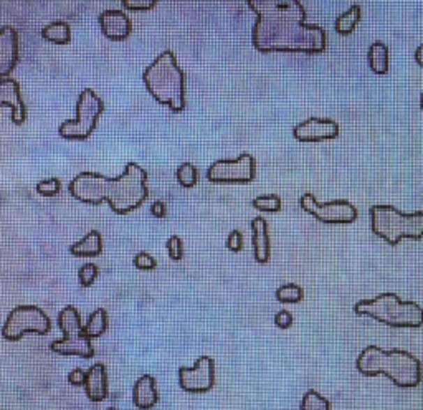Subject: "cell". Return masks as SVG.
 <instances>
[{"label": "cell", "instance_id": "27", "mask_svg": "<svg viewBox=\"0 0 423 410\" xmlns=\"http://www.w3.org/2000/svg\"><path fill=\"white\" fill-rule=\"evenodd\" d=\"M301 410H331V402L316 390H308L301 400Z\"/></svg>", "mask_w": 423, "mask_h": 410}, {"label": "cell", "instance_id": "24", "mask_svg": "<svg viewBox=\"0 0 423 410\" xmlns=\"http://www.w3.org/2000/svg\"><path fill=\"white\" fill-rule=\"evenodd\" d=\"M362 17V10L359 6H352L348 12H344L343 15H339L336 19L334 29L339 35H350L357 27L359 20Z\"/></svg>", "mask_w": 423, "mask_h": 410}, {"label": "cell", "instance_id": "16", "mask_svg": "<svg viewBox=\"0 0 423 410\" xmlns=\"http://www.w3.org/2000/svg\"><path fill=\"white\" fill-rule=\"evenodd\" d=\"M10 108L12 121L15 124H24L27 119V108L22 100L19 81L13 78L0 80V108Z\"/></svg>", "mask_w": 423, "mask_h": 410}, {"label": "cell", "instance_id": "15", "mask_svg": "<svg viewBox=\"0 0 423 410\" xmlns=\"http://www.w3.org/2000/svg\"><path fill=\"white\" fill-rule=\"evenodd\" d=\"M100 27L103 35L112 42H123L133 31L131 19L123 10H114V8L100 13Z\"/></svg>", "mask_w": 423, "mask_h": 410}, {"label": "cell", "instance_id": "34", "mask_svg": "<svg viewBox=\"0 0 423 410\" xmlns=\"http://www.w3.org/2000/svg\"><path fill=\"white\" fill-rule=\"evenodd\" d=\"M227 249L233 251V254H238V251L243 250V235L240 230L230 232V235L227 238Z\"/></svg>", "mask_w": 423, "mask_h": 410}, {"label": "cell", "instance_id": "8", "mask_svg": "<svg viewBox=\"0 0 423 410\" xmlns=\"http://www.w3.org/2000/svg\"><path fill=\"white\" fill-rule=\"evenodd\" d=\"M105 111V103L91 88L83 89L76 101V118L63 121L58 128V134L65 139L84 141L96 129L98 119Z\"/></svg>", "mask_w": 423, "mask_h": 410}, {"label": "cell", "instance_id": "38", "mask_svg": "<svg viewBox=\"0 0 423 410\" xmlns=\"http://www.w3.org/2000/svg\"><path fill=\"white\" fill-rule=\"evenodd\" d=\"M415 60L420 66H423V43L418 45V48L415 50Z\"/></svg>", "mask_w": 423, "mask_h": 410}, {"label": "cell", "instance_id": "20", "mask_svg": "<svg viewBox=\"0 0 423 410\" xmlns=\"http://www.w3.org/2000/svg\"><path fill=\"white\" fill-rule=\"evenodd\" d=\"M103 251V237L98 230L88 232L81 240L71 243L70 245V254L78 258L83 256H98Z\"/></svg>", "mask_w": 423, "mask_h": 410}, {"label": "cell", "instance_id": "12", "mask_svg": "<svg viewBox=\"0 0 423 410\" xmlns=\"http://www.w3.org/2000/svg\"><path fill=\"white\" fill-rule=\"evenodd\" d=\"M179 386L188 394H205L215 386V360L200 356L193 367L179 369Z\"/></svg>", "mask_w": 423, "mask_h": 410}, {"label": "cell", "instance_id": "39", "mask_svg": "<svg viewBox=\"0 0 423 410\" xmlns=\"http://www.w3.org/2000/svg\"><path fill=\"white\" fill-rule=\"evenodd\" d=\"M420 108H422V111H423V91L420 94Z\"/></svg>", "mask_w": 423, "mask_h": 410}, {"label": "cell", "instance_id": "36", "mask_svg": "<svg viewBox=\"0 0 423 410\" xmlns=\"http://www.w3.org/2000/svg\"><path fill=\"white\" fill-rule=\"evenodd\" d=\"M68 382L71 386H84V382H87V371H83V369H73L68 374Z\"/></svg>", "mask_w": 423, "mask_h": 410}, {"label": "cell", "instance_id": "7", "mask_svg": "<svg viewBox=\"0 0 423 410\" xmlns=\"http://www.w3.org/2000/svg\"><path fill=\"white\" fill-rule=\"evenodd\" d=\"M58 328L61 330L63 337L52 342V353L60 356H78L83 359L93 358L94 348L91 339L84 336L81 316L75 306H65L58 313Z\"/></svg>", "mask_w": 423, "mask_h": 410}, {"label": "cell", "instance_id": "40", "mask_svg": "<svg viewBox=\"0 0 423 410\" xmlns=\"http://www.w3.org/2000/svg\"><path fill=\"white\" fill-rule=\"evenodd\" d=\"M106 410H118V409H114V407H110V409H106Z\"/></svg>", "mask_w": 423, "mask_h": 410}, {"label": "cell", "instance_id": "37", "mask_svg": "<svg viewBox=\"0 0 423 410\" xmlns=\"http://www.w3.org/2000/svg\"><path fill=\"white\" fill-rule=\"evenodd\" d=\"M151 214L154 215V217H157V219L165 217V215H168V205H165V202H162V200L152 202Z\"/></svg>", "mask_w": 423, "mask_h": 410}, {"label": "cell", "instance_id": "21", "mask_svg": "<svg viewBox=\"0 0 423 410\" xmlns=\"http://www.w3.org/2000/svg\"><path fill=\"white\" fill-rule=\"evenodd\" d=\"M369 66L376 75H385L389 71V48L384 42H373L367 53Z\"/></svg>", "mask_w": 423, "mask_h": 410}, {"label": "cell", "instance_id": "3", "mask_svg": "<svg viewBox=\"0 0 423 410\" xmlns=\"http://www.w3.org/2000/svg\"><path fill=\"white\" fill-rule=\"evenodd\" d=\"M357 371L362 376H387L395 386L403 387H417L420 386L423 372L422 363L415 356L402 349L384 351L379 346H367L359 354L357 363H355Z\"/></svg>", "mask_w": 423, "mask_h": 410}, {"label": "cell", "instance_id": "30", "mask_svg": "<svg viewBox=\"0 0 423 410\" xmlns=\"http://www.w3.org/2000/svg\"><path fill=\"white\" fill-rule=\"evenodd\" d=\"M61 191V182L58 177L43 179L37 184V192L43 197H55Z\"/></svg>", "mask_w": 423, "mask_h": 410}, {"label": "cell", "instance_id": "14", "mask_svg": "<svg viewBox=\"0 0 423 410\" xmlns=\"http://www.w3.org/2000/svg\"><path fill=\"white\" fill-rule=\"evenodd\" d=\"M19 58V34L12 25H3L0 29V80L10 78Z\"/></svg>", "mask_w": 423, "mask_h": 410}, {"label": "cell", "instance_id": "9", "mask_svg": "<svg viewBox=\"0 0 423 410\" xmlns=\"http://www.w3.org/2000/svg\"><path fill=\"white\" fill-rule=\"evenodd\" d=\"M52 330L48 314L42 308L31 305L15 306L2 326V336L7 341H19L25 335L45 336Z\"/></svg>", "mask_w": 423, "mask_h": 410}, {"label": "cell", "instance_id": "33", "mask_svg": "<svg viewBox=\"0 0 423 410\" xmlns=\"http://www.w3.org/2000/svg\"><path fill=\"white\" fill-rule=\"evenodd\" d=\"M156 0H123V7L126 10L146 12L156 7Z\"/></svg>", "mask_w": 423, "mask_h": 410}, {"label": "cell", "instance_id": "25", "mask_svg": "<svg viewBox=\"0 0 423 410\" xmlns=\"http://www.w3.org/2000/svg\"><path fill=\"white\" fill-rule=\"evenodd\" d=\"M175 175H177L179 184L186 189L195 187L197 180H199V170H197V168L192 164V162H182V164L179 166Z\"/></svg>", "mask_w": 423, "mask_h": 410}, {"label": "cell", "instance_id": "35", "mask_svg": "<svg viewBox=\"0 0 423 410\" xmlns=\"http://www.w3.org/2000/svg\"><path fill=\"white\" fill-rule=\"evenodd\" d=\"M274 324H276L280 330H288V328H291L292 324V314L286 309L278 311V313L274 314Z\"/></svg>", "mask_w": 423, "mask_h": 410}, {"label": "cell", "instance_id": "5", "mask_svg": "<svg viewBox=\"0 0 423 410\" xmlns=\"http://www.w3.org/2000/svg\"><path fill=\"white\" fill-rule=\"evenodd\" d=\"M359 316H369L390 328L423 326V308L415 301H402L395 293H382L373 300H362L354 306Z\"/></svg>", "mask_w": 423, "mask_h": 410}, {"label": "cell", "instance_id": "23", "mask_svg": "<svg viewBox=\"0 0 423 410\" xmlns=\"http://www.w3.org/2000/svg\"><path fill=\"white\" fill-rule=\"evenodd\" d=\"M107 326H110V321H107L106 309L98 308L89 314L88 323L83 326V332L84 336L89 337V339H94V337H100L105 335Z\"/></svg>", "mask_w": 423, "mask_h": 410}, {"label": "cell", "instance_id": "31", "mask_svg": "<svg viewBox=\"0 0 423 410\" xmlns=\"http://www.w3.org/2000/svg\"><path fill=\"white\" fill-rule=\"evenodd\" d=\"M134 267L138 270H142V272H151V270L157 268V261L152 255L147 254V251H139V254L134 256L133 260Z\"/></svg>", "mask_w": 423, "mask_h": 410}, {"label": "cell", "instance_id": "6", "mask_svg": "<svg viewBox=\"0 0 423 410\" xmlns=\"http://www.w3.org/2000/svg\"><path fill=\"white\" fill-rule=\"evenodd\" d=\"M369 214L372 232L389 245H397L402 238H423V212L403 214L394 205H372Z\"/></svg>", "mask_w": 423, "mask_h": 410}, {"label": "cell", "instance_id": "19", "mask_svg": "<svg viewBox=\"0 0 423 410\" xmlns=\"http://www.w3.org/2000/svg\"><path fill=\"white\" fill-rule=\"evenodd\" d=\"M159 400L156 389V379L151 374H144L139 377L133 389V402L139 410H151Z\"/></svg>", "mask_w": 423, "mask_h": 410}, {"label": "cell", "instance_id": "26", "mask_svg": "<svg viewBox=\"0 0 423 410\" xmlns=\"http://www.w3.org/2000/svg\"><path fill=\"white\" fill-rule=\"evenodd\" d=\"M304 298V291L303 288L295 285V283H288V285H283L276 290V300L280 303H299L301 300Z\"/></svg>", "mask_w": 423, "mask_h": 410}, {"label": "cell", "instance_id": "13", "mask_svg": "<svg viewBox=\"0 0 423 410\" xmlns=\"http://www.w3.org/2000/svg\"><path fill=\"white\" fill-rule=\"evenodd\" d=\"M292 136L301 142H322L339 136V124L329 118H309L296 124Z\"/></svg>", "mask_w": 423, "mask_h": 410}, {"label": "cell", "instance_id": "4", "mask_svg": "<svg viewBox=\"0 0 423 410\" xmlns=\"http://www.w3.org/2000/svg\"><path fill=\"white\" fill-rule=\"evenodd\" d=\"M142 80L147 91L161 105H168L174 112L186 110V75L172 52H162L144 70Z\"/></svg>", "mask_w": 423, "mask_h": 410}, {"label": "cell", "instance_id": "18", "mask_svg": "<svg viewBox=\"0 0 423 410\" xmlns=\"http://www.w3.org/2000/svg\"><path fill=\"white\" fill-rule=\"evenodd\" d=\"M251 242H253L255 260L262 265L268 263L272 247H269L268 222L263 217H255L251 220Z\"/></svg>", "mask_w": 423, "mask_h": 410}, {"label": "cell", "instance_id": "10", "mask_svg": "<svg viewBox=\"0 0 423 410\" xmlns=\"http://www.w3.org/2000/svg\"><path fill=\"white\" fill-rule=\"evenodd\" d=\"M256 175L255 157L243 152L237 159H220L207 169V179L217 184H246L251 182Z\"/></svg>", "mask_w": 423, "mask_h": 410}, {"label": "cell", "instance_id": "11", "mask_svg": "<svg viewBox=\"0 0 423 410\" xmlns=\"http://www.w3.org/2000/svg\"><path fill=\"white\" fill-rule=\"evenodd\" d=\"M301 209L322 224H352L357 220V209L348 200H332L319 204L313 193H304L299 199Z\"/></svg>", "mask_w": 423, "mask_h": 410}, {"label": "cell", "instance_id": "1", "mask_svg": "<svg viewBox=\"0 0 423 410\" xmlns=\"http://www.w3.org/2000/svg\"><path fill=\"white\" fill-rule=\"evenodd\" d=\"M246 3L256 13L251 42L258 52L314 55L326 50V31L319 25L306 24L308 15L299 0H248Z\"/></svg>", "mask_w": 423, "mask_h": 410}, {"label": "cell", "instance_id": "17", "mask_svg": "<svg viewBox=\"0 0 423 410\" xmlns=\"http://www.w3.org/2000/svg\"><path fill=\"white\" fill-rule=\"evenodd\" d=\"M88 399L91 402H103L107 399V371L105 364L98 363L87 371V382H84Z\"/></svg>", "mask_w": 423, "mask_h": 410}, {"label": "cell", "instance_id": "28", "mask_svg": "<svg viewBox=\"0 0 423 410\" xmlns=\"http://www.w3.org/2000/svg\"><path fill=\"white\" fill-rule=\"evenodd\" d=\"M253 207L260 212H269V214H276L281 210V197L276 193H268V196H260L253 199Z\"/></svg>", "mask_w": 423, "mask_h": 410}, {"label": "cell", "instance_id": "22", "mask_svg": "<svg viewBox=\"0 0 423 410\" xmlns=\"http://www.w3.org/2000/svg\"><path fill=\"white\" fill-rule=\"evenodd\" d=\"M42 37L47 40V42L66 45L71 42V27L63 20H55L52 22V24L43 27Z\"/></svg>", "mask_w": 423, "mask_h": 410}, {"label": "cell", "instance_id": "2", "mask_svg": "<svg viewBox=\"0 0 423 410\" xmlns=\"http://www.w3.org/2000/svg\"><path fill=\"white\" fill-rule=\"evenodd\" d=\"M147 170L138 162H128L124 173L111 179L100 173H80L70 182V193L76 200L89 205H100L103 200L114 214L126 215L136 210L149 197Z\"/></svg>", "mask_w": 423, "mask_h": 410}, {"label": "cell", "instance_id": "29", "mask_svg": "<svg viewBox=\"0 0 423 410\" xmlns=\"http://www.w3.org/2000/svg\"><path fill=\"white\" fill-rule=\"evenodd\" d=\"M98 274H100V268L96 267L94 263H84L83 267H80L78 270V280L80 285L83 288H89L96 281Z\"/></svg>", "mask_w": 423, "mask_h": 410}, {"label": "cell", "instance_id": "32", "mask_svg": "<svg viewBox=\"0 0 423 410\" xmlns=\"http://www.w3.org/2000/svg\"><path fill=\"white\" fill-rule=\"evenodd\" d=\"M165 247H168L169 256L174 261H181L184 258V243L181 240V237L172 235L168 240V243H165Z\"/></svg>", "mask_w": 423, "mask_h": 410}]
</instances>
